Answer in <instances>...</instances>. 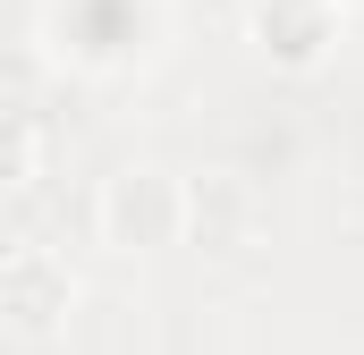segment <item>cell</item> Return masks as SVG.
I'll use <instances>...</instances> for the list:
<instances>
[{"instance_id":"cell-1","label":"cell","mask_w":364,"mask_h":355,"mask_svg":"<svg viewBox=\"0 0 364 355\" xmlns=\"http://www.w3.org/2000/svg\"><path fill=\"white\" fill-rule=\"evenodd\" d=\"M51 51L77 68H127L153 43V0H51L43 9Z\"/></svg>"},{"instance_id":"cell-2","label":"cell","mask_w":364,"mask_h":355,"mask_svg":"<svg viewBox=\"0 0 364 355\" xmlns=\"http://www.w3.org/2000/svg\"><path fill=\"white\" fill-rule=\"evenodd\" d=\"M186 220H195V195L170 170H119L102 186V237L144 254V246H178Z\"/></svg>"},{"instance_id":"cell-3","label":"cell","mask_w":364,"mask_h":355,"mask_svg":"<svg viewBox=\"0 0 364 355\" xmlns=\"http://www.w3.org/2000/svg\"><path fill=\"white\" fill-rule=\"evenodd\" d=\"M68 263L60 254H43V246H17L9 263H0V322L9 330H26V339H51L60 330V313H68Z\"/></svg>"},{"instance_id":"cell-4","label":"cell","mask_w":364,"mask_h":355,"mask_svg":"<svg viewBox=\"0 0 364 355\" xmlns=\"http://www.w3.org/2000/svg\"><path fill=\"white\" fill-rule=\"evenodd\" d=\"M255 43L279 68H322V51L339 43V9L331 0H255Z\"/></svg>"},{"instance_id":"cell-5","label":"cell","mask_w":364,"mask_h":355,"mask_svg":"<svg viewBox=\"0 0 364 355\" xmlns=\"http://www.w3.org/2000/svg\"><path fill=\"white\" fill-rule=\"evenodd\" d=\"M43 161V136H34V119L26 110H0V195H17L26 178Z\"/></svg>"},{"instance_id":"cell-6","label":"cell","mask_w":364,"mask_h":355,"mask_svg":"<svg viewBox=\"0 0 364 355\" xmlns=\"http://www.w3.org/2000/svg\"><path fill=\"white\" fill-rule=\"evenodd\" d=\"M331 9H348V0H331Z\"/></svg>"}]
</instances>
